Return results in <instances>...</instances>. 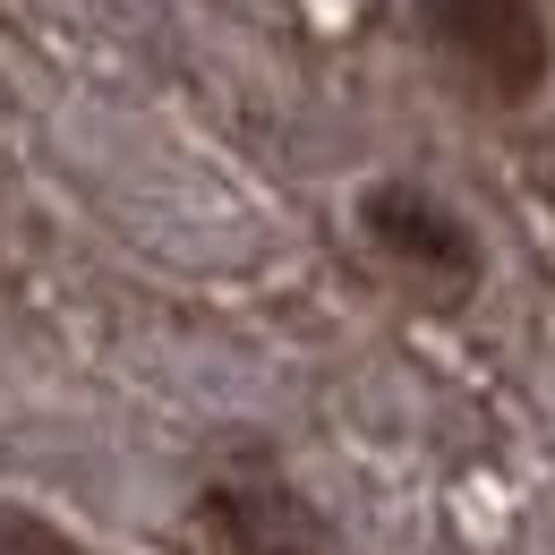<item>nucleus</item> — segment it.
<instances>
[{
    "instance_id": "1",
    "label": "nucleus",
    "mask_w": 555,
    "mask_h": 555,
    "mask_svg": "<svg viewBox=\"0 0 555 555\" xmlns=\"http://www.w3.org/2000/svg\"><path fill=\"white\" fill-rule=\"evenodd\" d=\"M427 61L495 112L539 103L555 77V26L539 0H411Z\"/></svg>"
},
{
    "instance_id": "2",
    "label": "nucleus",
    "mask_w": 555,
    "mask_h": 555,
    "mask_svg": "<svg viewBox=\"0 0 555 555\" xmlns=\"http://www.w3.org/2000/svg\"><path fill=\"white\" fill-rule=\"evenodd\" d=\"M350 214H359L367 257H376V266H393L411 291H427L436 308L479 299V282H487V240L470 231V214L444 206L436 189H418V180H367Z\"/></svg>"
},
{
    "instance_id": "3",
    "label": "nucleus",
    "mask_w": 555,
    "mask_h": 555,
    "mask_svg": "<svg viewBox=\"0 0 555 555\" xmlns=\"http://www.w3.org/2000/svg\"><path fill=\"white\" fill-rule=\"evenodd\" d=\"M197 521H206V539L222 555H325L334 547L325 513L291 479H274V470H231V479H214L206 495H197Z\"/></svg>"
},
{
    "instance_id": "4",
    "label": "nucleus",
    "mask_w": 555,
    "mask_h": 555,
    "mask_svg": "<svg viewBox=\"0 0 555 555\" xmlns=\"http://www.w3.org/2000/svg\"><path fill=\"white\" fill-rule=\"evenodd\" d=\"M0 555H86V547H77L61 521H43L26 504H0Z\"/></svg>"
}]
</instances>
